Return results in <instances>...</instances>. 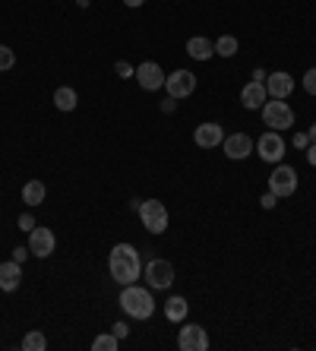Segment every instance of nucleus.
<instances>
[{
    "label": "nucleus",
    "instance_id": "c9c22d12",
    "mask_svg": "<svg viewBox=\"0 0 316 351\" xmlns=\"http://www.w3.org/2000/svg\"><path fill=\"white\" fill-rule=\"evenodd\" d=\"M310 143H316V123L310 127Z\"/></svg>",
    "mask_w": 316,
    "mask_h": 351
},
{
    "label": "nucleus",
    "instance_id": "4468645a",
    "mask_svg": "<svg viewBox=\"0 0 316 351\" xmlns=\"http://www.w3.org/2000/svg\"><path fill=\"white\" fill-rule=\"evenodd\" d=\"M266 92L269 98H288L294 92V76L278 70V73H269L266 76Z\"/></svg>",
    "mask_w": 316,
    "mask_h": 351
},
{
    "label": "nucleus",
    "instance_id": "a878e982",
    "mask_svg": "<svg viewBox=\"0 0 316 351\" xmlns=\"http://www.w3.org/2000/svg\"><path fill=\"white\" fill-rule=\"evenodd\" d=\"M304 89H307L310 95H316V66H310L307 73H304Z\"/></svg>",
    "mask_w": 316,
    "mask_h": 351
},
{
    "label": "nucleus",
    "instance_id": "f3484780",
    "mask_svg": "<svg viewBox=\"0 0 316 351\" xmlns=\"http://www.w3.org/2000/svg\"><path fill=\"white\" fill-rule=\"evenodd\" d=\"M187 54H190L193 60H209L215 54V41L202 38V35H193V38L187 41Z\"/></svg>",
    "mask_w": 316,
    "mask_h": 351
},
{
    "label": "nucleus",
    "instance_id": "c85d7f7f",
    "mask_svg": "<svg viewBox=\"0 0 316 351\" xmlns=\"http://www.w3.org/2000/svg\"><path fill=\"white\" fill-rule=\"evenodd\" d=\"M29 256H32V250H29V247H16V250H13V260H16V263H25Z\"/></svg>",
    "mask_w": 316,
    "mask_h": 351
},
{
    "label": "nucleus",
    "instance_id": "423d86ee",
    "mask_svg": "<svg viewBox=\"0 0 316 351\" xmlns=\"http://www.w3.org/2000/svg\"><path fill=\"white\" fill-rule=\"evenodd\" d=\"M269 190H272L278 199H285V196H291L294 190H298V171H294L291 165H275V171L269 174Z\"/></svg>",
    "mask_w": 316,
    "mask_h": 351
},
{
    "label": "nucleus",
    "instance_id": "f8f14e48",
    "mask_svg": "<svg viewBox=\"0 0 316 351\" xmlns=\"http://www.w3.org/2000/svg\"><path fill=\"white\" fill-rule=\"evenodd\" d=\"M253 136H247V133H231V136H225V143H222V149H225V156L231 158V162H243V158L253 152Z\"/></svg>",
    "mask_w": 316,
    "mask_h": 351
},
{
    "label": "nucleus",
    "instance_id": "2f4dec72",
    "mask_svg": "<svg viewBox=\"0 0 316 351\" xmlns=\"http://www.w3.org/2000/svg\"><path fill=\"white\" fill-rule=\"evenodd\" d=\"M174 101H177V98L168 95V101H161V111H165V114H171V111H174Z\"/></svg>",
    "mask_w": 316,
    "mask_h": 351
},
{
    "label": "nucleus",
    "instance_id": "4be33fe9",
    "mask_svg": "<svg viewBox=\"0 0 316 351\" xmlns=\"http://www.w3.org/2000/svg\"><path fill=\"white\" fill-rule=\"evenodd\" d=\"M23 348L25 351H44V348H48V339H44L38 329H32V332L23 339Z\"/></svg>",
    "mask_w": 316,
    "mask_h": 351
},
{
    "label": "nucleus",
    "instance_id": "20e7f679",
    "mask_svg": "<svg viewBox=\"0 0 316 351\" xmlns=\"http://www.w3.org/2000/svg\"><path fill=\"white\" fill-rule=\"evenodd\" d=\"M140 221H142V228L152 231V234H165V231H168V209H165V203H158V199H142Z\"/></svg>",
    "mask_w": 316,
    "mask_h": 351
},
{
    "label": "nucleus",
    "instance_id": "f03ea898",
    "mask_svg": "<svg viewBox=\"0 0 316 351\" xmlns=\"http://www.w3.org/2000/svg\"><path fill=\"white\" fill-rule=\"evenodd\" d=\"M120 307H124L127 317L149 319L152 313H155V298H152V288H140L136 282H133V285H124V291H120Z\"/></svg>",
    "mask_w": 316,
    "mask_h": 351
},
{
    "label": "nucleus",
    "instance_id": "7ed1b4c3",
    "mask_svg": "<svg viewBox=\"0 0 316 351\" xmlns=\"http://www.w3.org/2000/svg\"><path fill=\"white\" fill-rule=\"evenodd\" d=\"M256 146H253V152H259V158L269 165H278L285 158V136L278 130H266L259 133V139H253Z\"/></svg>",
    "mask_w": 316,
    "mask_h": 351
},
{
    "label": "nucleus",
    "instance_id": "c756f323",
    "mask_svg": "<svg viewBox=\"0 0 316 351\" xmlns=\"http://www.w3.org/2000/svg\"><path fill=\"white\" fill-rule=\"evenodd\" d=\"M291 143H294L298 149H307V146H310V136H307V133H294Z\"/></svg>",
    "mask_w": 316,
    "mask_h": 351
},
{
    "label": "nucleus",
    "instance_id": "bb28decb",
    "mask_svg": "<svg viewBox=\"0 0 316 351\" xmlns=\"http://www.w3.org/2000/svg\"><path fill=\"white\" fill-rule=\"evenodd\" d=\"M19 228H23V231H32V228H35L32 213H23V215H19Z\"/></svg>",
    "mask_w": 316,
    "mask_h": 351
},
{
    "label": "nucleus",
    "instance_id": "9d476101",
    "mask_svg": "<svg viewBox=\"0 0 316 351\" xmlns=\"http://www.w3.org/2000/svg\"><path fill=\"white\" fill-rule=\"evenodd\" d=\"M177 345L183 351H209V335L200 323H183L181 335H177Z\"/></svg>",
    "mask_w": 316,
    "mask_h": 351
},
{
    "label": "nucleus",
    "instance_id": "39448f33",
    "mask_svg": "<svg viewBox=\"0 0 316 351\" xmlns=\"http://www.w3.org/2000/svg\"><path fill=\"white\" fill-rule=\"evenodd\" d=\"M263 123L269 130H288V127H294V111L285 105V98H272L263 105Z\"/></svg>",
    "mask_w": 316,
    "mask_h": 351
},
{
    "label": "nucleus",
    "instance_id": "a211bd4d",
    "mask_svg": "<svg viewBox=\"0 0 316 351\" xmlns=\"http://www.w3.org/2000/svg\"><path fill=\"white\" fill-rule=\"evenodd\" d=\"M44 196H48V187H44L42 180H29L23 187V203L29 206V209H35V206L44 203Z\"/></svg>",
    "mask_w": 316,
    "mask_h": 351
},
{
    "label": "nucleus",
    "instance_id": "2eb2a0df",
    "mask_svg": "<svg viewBox=\"0 0 316 351\" xmlns=\"http://www.w3.org/2000/svg\"><path fill=\"white\" fill-rule=\"evenodd\" d=\"M266 98H269V92H266V82H247L241 89V101H243V108H250V111H259V108L266 105Z\"/></svg>",
    "mask_w": 316,
    "mask_h": 351
},
{
    "label": "nucleus",
    "instance_id": "6e6552de",
    "mask_svg": "<svg viewBox=\"0 0 316 351\" xmlns=\"http://www.w3.org/2000/svg\"><path fill=\"white\" fill-rule=\"evenodd\" d=\"M165 89L171 98H190L193 92H196V76L190 73V70H174V73L165 76Z\"/></svg>",
    "mask_w": 316,
    "mask_h": 351
},
{
    "label": "nucleus",
    "instance_id": "6ab92c4d",
    "mask_svg": "<svg viewBox=\"0 0 316 351\" xmlns=\"http://www.w3.org/2000/svg\"><path fill=\"white\" fill-rule=\"evenodd\" d=\"M187 311H190V304L183 301V298H168L165 317L171 319V323H183V319H187Z\"/></svg>",
    "mask_w": 316,
    "mask_h": 351
},
{
    "label": "nucleus",
    "instance_id": "ddd939ff",
    "mask_svg": "<svg viewBox=\"0 0 316 351\" xmlns=\"http://www.w3.org/2000/svg\"><path fill=\"white\" fill-rule=\"evenodd\" d=\"M193 139H196V146L200 149H215V146H222L225 143V130L218 127V123H200L196 127V133H193Z\"/></svg>",
    "mask_w": 316,
    "mask_h": 351
},
{
    "label": "nucleus",
    "instance_id": "473e14b6",
    "mask_svg": "<svg viewBox=\"0 0 316 351\" xmlns=\"http://www.w3.org/2000/svg\"><path fill=\"white\" fill-rule=\"evenodd\" d=\"M307 162L316 168V143H310V146H307Z\"/></svg>",
    "mask_w": 316,
    "mask_h": 351
},
{
    "label": "nucleus",
    "instance_id": "f704fd0d",
    "mask_svg": "<svg viewBox=\"0 0 316 351\" xmlns=\"http://www.w3.org/2000/svg\"><path fill=\"white\" fill-rule=\"evenodd\" d=\"M124 3H127V7H133V10H136V7H142L146 0H124Z\"/></svg>",
    "mask_w": 316,
    "mask_h": 351
},
{
    "label": "nucleus",
    "instance_id": "72a5a7b5",
    "mask_svg": "<svg viewBox=\"0 0 316 351\" xmlns=\"http://www.w3.org/2000/svg\"><path fill=\"white\" fill-rule=\"evenodd\" d=\"M266 70H263V66H259V70H256V73H253V80H256V82H266Z\"/></svg>",
    "mask_w": 316,
    "mask_h": 351
},
{
    "label": "nucleus",
    "instance_id": "f257e3e1",
    "mask_svg": "<svg viewBox=\"0 0 316 351\" xmlns=\"http://www.w3.org/2000/svg\"><path fill=\"white\" fill-rule=\"evenodd\" d=\"M108 272L117 285H133L136 278L142 276V263L136 254L133 244H117L108 256Z\"/></svg>",
    "mask_w": 316,
    "mask_h": 351
},
{
    "label": "nucleus",
    "instance_id": "412c9836",
    "mask_svg": "<svg viewBox=\"0 0 316 351\" xmlns=\"http://www.w3.org/2000/svg\"><path fill=\"white\" fill-rule=\"evenodd\" d=\"M237 48H241V45H237V38H234V35H222V38L215 41V54H222V58H234V54H237Z\"/></svg>",
    "mask_w": 316,
    "mask_h": 351
},
{
    "label": "nucleus",
    "instance_id": "cd10ccee",
    "mask_svg": "<svg viewBox=\"0 0 316 351\" xmlns=\"http://www.w3.org/2000/svg\"><path fill=\"white\" fill-rule=\"evenodd\" d=\"M275 203H278V196H275L272 190H269V193L259 199V206H263V209H275Z\"/></svg>",
    "mask_w": 316,
    "mask_h": 351
},
{
    "label": "nucleus",
    "instance_id": "393cba45",
    "mask_svg": "<svg viewBox=\"0 0 316 351\" xmlns=\"http://www.w3.org/2000/svg\"><path fill=\"white\" fill-rule=\"evenodd\" d=\"M114 73L120 76V80H130V76H136V70L127 64V60H117V64H114Z\"/></svg>",
    "mask_w": 316,
    "mask_h": 351
},
{
    "label": "nucleus",
    "instance_id": "0eeeda50",
    "mask_svg": "<svg viewBox=\"0 0 316 351\" xmlns=\"http://www.w3.org/2000/svg\"><path fill=\"white\" fill-rule=\"evenodd\" d=\"M142 276H146L152 291H165V288H171V282H174V266L168 260H152L149 266L142 269Z\"/></svg>",
    "mask_w": 316,
    "mask_h": 351
},
{
    "label": "nucleus",
    "instance_id": "7c9ffc66",
    "mask_svg": "<svg viewBox=\"0 0 316 351\" xmlns=\"http://www.w3.org/2000/svg\"><path fill=\"white\" fill-rule=\"evenodd\" d=\"M111 332H114L117 339H127V332H130V329H127V323H114V326H111Z\"/></svg>",
    "mask_w": 316,
    "mask_h": 351
},
{
    "label": "nucleus",
    "instance_id": "e433bc0d",
    "mask_svg": "<svg viewBox=\"0 0 316 351\" xmlns=\"http://www.w3.org/2000/svg\"><path fill=\"white\" fill-rule=\"evenodd\" d=\"M76 3H79V7L85 10V7H89V3H92V0H76Z\"/></svg>",
    "mask_w": 316,
    "mask_h": 351
},
{
    "label": "nucleus",
    "instance_id": "aec40b11",
    "mask_svg": "<svg viewBox=\"0 0 316 351\" xmlns=\"http://www.w3.org/2000/svg\"><path fill=\"white\" fill-rule=\"evenodd\" d=\"M76 89H70V86H60V89H54V105H57V111H73L76 108Z\"/></svg>",
    "mask_w": 316,
    "mask_h": 351
},
{
    "label": "nucleus",
    "instance_id": "9b49d317",
    "mask_svg": "<svg viewBox=\"0 0 316 351\" xmlns=\"http://www.w3.org/2000/svg\"><path fill=\"white\" fill-rule=\"evenodd\" d=\"M136 82H140L146 92H158L165 86V70H161L155 60H146V64L136 66Z\"/></svg>",
    "mask_w": 316,
    "mask_h": 351
},
{
    "label": "nucleus",
    "instance_id": "1a4fd4ad",
    "mask_svg": "<svg viewBox=\"0 0 316 351\" xmlns=\"http://www.w3.org/2000/svg\"><path fill=\"white\" fill-rule=\"evenodd\" d=\"M29 250H32V256H38V260L51 256L54 250H57V237H54V231L35 225V228L29 231Z\"/></svg>",
    "mask_w": 316,
    "mask_h": 351
},
{
    "label": "nucleus",
    "instance_id": "b1692460",
    "mask_svg": "<svg viewBox=\"0 0 316 351\" xmlns=\"http://www.w3.org/2000/svg\"><path fill=\"white\" fill-rule=\"evenodd\" d=\"M13 64H16V54H13L7 45H0V73H3V70H13Z\"/></svg>",
    "mask_w": 316,
    "mask_h": 351
},
{
    "label": "nucleus",
    "instance_id": "5701e85b",
    "mask_svg": "<svg viewBox=\"0 0 316 351\" xmlns=\"http://www.w3.org/2000/svg\"><path fill=\"white\" fill-rule=\"evenodd\" d=\"M117 345H120V339H117L114 332H105V335H98V339L92 342V348L95 351H117Z\"/></svg>",
    "mask_w": 316,
    "mask_h": 351
},
{
    "label": "nucleus",
    "instance_id": "dca6fc26",
    "mask_svg": "<svg viewBox=\"0 0 316 351\" xmlns=\"http://www.w3.org/2000/svg\"><path fill=\"white\" fill-rule=\"evenodd\" d=\"M23 282V263H0V291H16Z\"/></svg>",
    "mask_w": 316,
    "mask_h": 351
}]
</instances>
